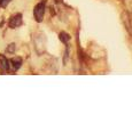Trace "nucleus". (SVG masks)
Instances as JSON below:
<instances>
[{
    "instance_id": "f257e3e1",
    "label": "nucleus",
    "mask_w": 132,
    "mask_h": 114,
    "mask_svg": "<svg viewBox=\"0 0 132 114\" xmlns=\"http://www.w3.org/2000/svg\"><path fill=\"white\" fill-rule=\"evenodd\" d=\"M34 15H35V18L38 23H40L44 18V15H45V1H42L39 4L36 5L34 9Z\"/></svg>"
},
{
    "instance_id": "f03ea898",
    "label": "nucleus",
    "mask_w": 132,
    "mask_h": 114,
    "mask_svg": "<svg viewBox=\"0 0 132 114\" xmlns=\"http://www.w3.org/2000/svg\"><path fill=\"white\" fill-rule=\"evenodd\" d=\"M22 14H16L9 19V27L11 29H16V27L22 25Z\"/></svg>"
},
{
    "instance_id": "7ed1b4c3",
    "label": "nucleus",
    "mask_w": 132,
    "mask_h": 114,
    "mask_svg": "<svg viewBox=\"0 0 132 114\" xmlns=\"http://www.w3.org/2000/svg\"><path fill=\"white\" fill-rule=\"evenodd\" d=\"M9 63H12V65H13V67H14V70L17 71L20 67H21V65H22V59H21L20 57H15V58H13V59H12Z\"/></svg>"
},
{
    "instance_id": "20e7f679",
    "label": "nucleus",
    "mask_w": 132,
    "mask_h": 114,
    "mask_svg": "<svg viewBox=\"0 0 132 114\" xmlns=\"http://www.w3.org/2000/svg\"><path fill=\"white\" fill-rule=\"evenodd\" d=\"M0 64H1V67L4 68L5 71L9 70V60L5 56H0Z\"/></svg>"
},
{
    "instance_id": "39448f33",
    "label": "nucleus",
    "mask_w": 132,
    "mask_h": 114,
    "mask_svg": "<svg viewBox=\"0 0 132 114\" xmlns=\"http://www.w3.org/2000/svg\"><path fill=\"white\" fill-rule=\"evenodd\" d=\"M59 38H60L61 42H63V44H68V41L70 40V35L68 33H65V32H61L59 34Z\"/></svg>"
},
{
    "instance_id": "423d86ee",
    "label": "nucleus",
    "mask_w": 132,
    "mask_h": 114,
    "mask_svg": "<svg viewBox=\"0 0 132 114\" xmlns=\"http://www.w3.org/2000/svg\"><path fill=\"white\" fill-rule=\"evenodd\" d=\"M15 48H16V47H15V44H11V45L8 46V47H7L6 51L9 53V54H13V53L15 51Z\"/></svg>"
},
{
    "instance_id": "0eeeda50",
    "label": "nucleus",
    "mask_w": 132,
    "mask_h": 114,
    "mask_svg": "<svg viewBox=\"0 0 132 114\" xmlns=\"http://www.w3.org/2000/svg\"><path fill=\"white\" fill-rule=\"evenodd\" d=\"M9 2H11V0H0V7L1 8H6Z\"/></svg>"
}]
</instances>
